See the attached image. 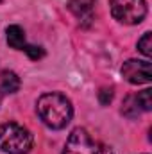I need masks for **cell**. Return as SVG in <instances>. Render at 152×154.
Masks as SVG:
<instances>
[{"instance_id":"9","label":"cell","mask_w":152,"mask_h":154,"mask_svg":"<svg viewBox=\"0 0 152 154\" xmlns=\"http://www.w3.org/2000/svg\"><path fill=\"white\" fill-rule=\"evenodd\" d=\"M122 113L125 116H129V118H136V116L141 113V109H140V106H138V102H136V95H129V97L123 100V104H122Z\"/></svg>"},{"instance_id":"11","label":"cell","mask_w":152,"mask_h":154,"mask_svg":"<svg viewBox=\"0 0 152 154\" xmlns=\"http://www.w3.org/2000/svg\"><path fill=\"white\" fill-rule=\"evenodd\" d=\"M138 50L145 57H150L152 56V34L150 32H145L141 38L138 39Z\"/></svg>"},{"instance_id":"5","label":"cell","mask_w":152,"mask_h":154,"mask_svg":"<svg viewBox=\"0 0 152 154\" xmlns=\"http://www.w3.org/2000/svg\"><path fill=\"white\" fill-rule=\"evenodd\" d=\"M122 75L131 84H147L152 81L150 61L145 59H129L122 65Z\"/></svg>"},{"instance_id":"8","label":"cell","mask_w":152,"mask_h":154,"mask_svg":"<svg viewBox=\"0 0 152 154\" xmlns=\"http://www.w3.org/2000/svg\"><path fill=\"white\" fill-rule=\"evenodd\" d=\"M0 90L4 93H16L20 90V77L11 70H4L0 74Z\"/></svg>"},{"instance_id":"6","label":"cell","mask_w":152,"mask_h":154,"mask_svg":"<svg viewBox=\"0 0 152 154\" xmlns=\"http://www.w3.org/2000/svg\"><path fill=\"white\" fill-rule=\"evenodd\" d=\"M68 11L82 27H88L95 18V0H68Z\"/></svg>"},{"instance_id":"1","label":"cell","mask_w":152,"mask_h":154,"mask_svg":"<svg viewBox=\"0 0 152 154\" xmlns=\"http://www.w3.org/2000/svg\"><path fill=\"white\" fill-rule=\"evenodd\" d=\"M36 111H38L41 122L50 129L66 127L72 120V115H74L72 102L63 93H57V91L43 93L38 99Z\"/></svg>"},{"instance_id":"10","label":"cell","mask_w":152,"mask_h":154,"mask_svg":"<svg viewBox=\"0 0 152 154\" xmlns=\"http://www.w3.org/2000/svg\"><path fill=\"white\" fill-rule=\"evenodd\" d=\"M136 102L141 111H150L152 109V90H143L136 95Z\"/></svg>"},{"instance_id":"3","label":"cell","mask_w":152,"mask_h":154,"mask_svg":"<svg viewBox=\"0 0 152 154\" xmlns=\"http://www.w3.org/2000/svg\"><path fill=\"white\" fill-rule=\"evenodd\" d=\"M63 154H113V149L99 140H95L86 129L77 127L70 133Z\"/></svg>"},{"instance_id":"2","label":"cell","mask_w":152,"mask_h":154,"mask_svg":"<svg viewBox=\"0 0 152 154\" xmlns=\"http://www.w3.org/2000/svg\"><path fill=\"white\" fill-rule=\"evenodd\" d=\"M32 149V134L16 122L0 125V151L5 154H27Z\"/></svg>"},{"instance_id":"4","label":"cell","mask_w":152,"mask_h":154,"mask_svg":"<svg viewBox=\"0 0 152 154\" xmlns=\"http://www.w3.org/2000/svg\"><path fill=\"white\" fill-rule=\"evenodd\" d=\"M109 7H111V14L114 20L125 25L141 23L147 14L145 0H111Z\"/></svg>"},{"instance_id":"12","label":"cell","mask_w":152,"mask_h":154,"mask_svg":"<svg viewBox=\"0 0 152 154\" xmlns=\"http://www.w3.org/2000/svg\"><path fill=\"white\" fill-rule=\"evenodd\" d=\"M23 52H27V56H29L31 59H34V61H38V59H41V57L45 56V50H43L41 47H36V45H25Z\"/></svg>"},{"instance_id":"13","label":"cell","mask_w":152,"mask_h":154,"mask_svg":"<svg viewBox=\"0 0 152 154\" xmlns=\"http://www.w3.org/2000/svg\"><path fill=\"white\" fill-rule=\"evenodd\" d=\"M99 100H100L102 106H108V104L113 100V90H111V88H104V90H100V91H99Z\"/></svg>"},{"instance_id":"7","label":"cell","mask_w":152,"mask_h":154,"mask_svg":"<svg viewBox=\"0 0 152 154\" xmlns=\"http://www.w3.org/2000/svg\"><path fill=\"white\" fill-rule=\"evenodd\" d=\"M5 39H7V45L14 50H23L27 41H25V32L20 25H9L5 29Z\"/></svg>"}]
</instances>
